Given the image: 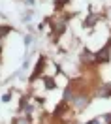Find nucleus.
Listing matches in <instances>:
<instances>
[{
  "label": "nucleus",
  "mask_w": 111,
  "mask_h": 124,
  "mask_svg": "<svg viewBox=\"0 0 111 124\" xmlns=\"http://www.w3.org/2000/svg\"><path fill=\"white\" fill-rule=\"evenodd\" d=\"M45 85H47V88H53V86H55V85H53V81H49V79H47V83H45Z\"/></svg>",
  "instance_id": "obj_4"
},
{
  "label": "nucleus",
  "mask_w": 111,
  "mask_h": 124,
  "mask_svg": "<svg viewBox=\"0 0 111 124\" xmlns=\"http://www.w3.org/2000/svg\"><path fill=\"white\" fill-rule=\"evenodd\" d=\"M6 32H9V28H8V26H0V36H4Z\"/></svg>",
  "instance_id": "obj_3"
},
{
  "label": "nucleus",
  "mask_w": 111,
  "mask_h": 124,
  "mask_svg": "<svg viewBox=\"0 0 111 124\" xmlns=\"http://www.w3.org/2000/svg\"><path fill=\"white\" fill-rule=\"evenodd\" d=\"M100 96H111V85H105L100 88Z\"/></svg>",
  "instance_id": "obj_1"
},
{
  "label": "nucleus",
  "mask_w": 111,
  "mask_h": 124,
  "mask_svg": "<svg viewBox=\"0 0 111 124\" xmlns=\"http://www.w3.org/2000/svg\"><path fill=\"white\" fill-rule=\"evenodd\" d=\"M107 54H109V47H105L102 51V54H98V60H107Z\"/></svg>",
  "instance_id": "obj_2"
}]
</instances>
